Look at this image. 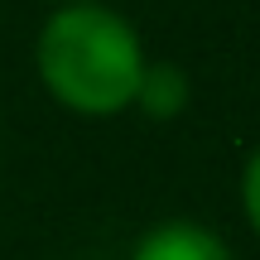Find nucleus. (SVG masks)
Returning a JSON list of instances; mask_svg holds the SVG:
<instances>
[{"instance_id": "obj_1", "label": "nucleus", "mask_w": 260, "mask_h": 260, "mask_svg": "<svg viewBox=\"0 0 260 260\" xmlns=\"http://www.w3.org/2000/svg\"><path fill=\"white\" fill-rule=\"evenodd\" d=\"M145 39L111 0L48 5L34 34V77L63 111L106 121L135 106L145 77Z\"/></svg>"}, {"instance_id": "obj_3", "label": "nucleus", "mask_w": 260, "mask_h": 260, "mask_svg": "<svg viewBox=\"0 0 260 260\" xmlns=\"http://www.w3.org/2000/svg\"><path fill=\"white\" fill-rule=\"evenodd\" d=\"M188 96H193V82H188L183 68L149 58V63H145V77H140V92H135V106H130V111H145L149 121H174V116L188 111Z\"/></svg>"}, {"instance_id": "obj_2", "label": "nucleus", "mask_w": 260, "mask_h": 260, "mask_svg": "<svg viewBox=\"0 0 260 260\" xmlns=\"http://www.w3.org/2000/svg\"><path fill=\"white\" fill-rule=\"evenodd\" d=\"M130 260H236V255L212 226L188 222V217H169V222H154L135 241Z\"/></svg>"}, {"instance_id": "obj_4", "label": "nucleus", "mask_w": 260, "mask_h": 260, "mask_svg": "<svg viewBox=\"0 0 260 260\" xmlns=\"http://www.w3.org/2000/svg\"><path fill=\"white\" fill-rule=\"evenodd\" d=\"M241 217H246V226H251V236L260 241V145L241 164Z\"/></svg>"}, {"instance_id": "obj_5", "label": "nucleus", "mask_w": 260, "mask_h": 260, "mask_svg": "<svg viewBox=\"0 0 260 260\" xmlns=\"http://www.w3.org/2000/svg\"><path fill=\"white\" fill-rule=\"evenodd\" d=\"M44 5H87V0H44Z\"/></svg>"}]
</instances>
